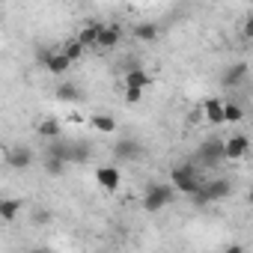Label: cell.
<instances>
[{"label": "cell", "mask_w": 253, "mask_h": 253, "mask_svg": "<svg viewBox=\"0 0 253 253\" xmlns=\"http://www.w3.org/2000/svg\"><path fill=\"white\" fill-rule=\"evenodd\" d=\"M203 182H206V179H203V170H200L194 161L176 164V167L170 170V185L176 188V194H188V197H191Z\"/></svg>", "instance_id": "6da1fadb"}, {"label": "cell", "mask_w": 253, "mask_h": 253, "mask_svg": "<svg viewBox=\"0 0 253 253\" xmlns=\"http://www.w3.org/2000/svg\"><path fill=\"white\" fill-rule=\"evenodd\" d=\"M173 200H176V188H173L170 182H149V185L143 188V200H140V206H143V211L155 214V211L173 206Z\"/></svg>", "instance_id": "7a4b0ae2"}, {"label": "cell", "mask_w": 253, "mask_h": 253, "mask_svg": "<svg viewBox=\"0 0 253 253\" xmlns=\"http://www.w3.org/2000/svg\"><path fill=\"white\" fill-rule=\"evenodd\" d=\"M229 194H232V182L220 176V179H209V182H203V185L191 194V200H194L197 209H203V206H209V203L229 200Z\"/></svg>", "instance_id": "3957f363"}, {"label": "cell", "mask_w": 253, "mask_h": 253, "mask_svg": "<svg viewBox=\"0 0 253 253\" xmlns=\"http://www.w3.org/2000/svg\"><path fill=\"white\" fill-rule=\"evenodd\" d=\"M194 164L200 170H214L223 164V140L220 137H206L197 149H194Z\"/></svg>", "instance_id": "277c9868"}, {"label": "cell", "mask_w": 253, "mask_h": 253, "mask_svg": "<svg viewBox=\"0 0 253 253\" xmlns=\"http://www.w3.org/2000/svg\"><path fill=\"white\" fill-rule=\"evenodd\" d=\"M143 155V146L137 137H116L113 140V161L116 164H131Z\"/></svg>", "instance_id": "5b68a950"}, {"label": "cell", "mask_w": 253, "mask_h": 253, "mask_svg": "<svg viewBox=\"0 0 253 253\" xmlns=\"http://www.w3.org/2000/svg\"><path fill=\"white\" fill-rule=\"evenodd\" d=\"M39 66L45 69V72H51V75H57V78H63L69 69H72V63H69V57L60 51V48H54V51H42L39 54Z\"/></svg>", "instance_id": "8992f818"}, {"label": "cell", "mask_w": 253, "mask_h": 253, "mask_svg": "<svg viewBox=\"0 0 253 253\" xmlns=\"http://www.w3.org/2000/svg\"><path fill=\"white\" fill-rule=\"evenodd\" d=\"M95 185L101 188V191H107V194H113V191H119V185H122V173H119V167L116 164H104V167H95Z\"/></svg>", "instance_id": "52a82bcc"}, {"label": "cell", "mask_w": 253, "mask_h": 253, "mask_svg": "<svg viewBox=\"0 0 253 253\" xmlns=\"http://www.w3.org/2000/svg\"><path fill=\"white\" fill-rule=\"evenodd\" d=\"M250 152V140L244 134H229L223 140V161H244Z\"/></svg>", "instance_id": "ba28073f"}, {"label": "cell", "mask_w": 253, "mask_h": 253, "mask_svg": "<svg viewBox=\"0 0 253 253\" xmlns=\"http://www.w3.org/2000/svg\"><path fill=\"white\" fill-rule=\"evenodd\" d=\"M3 161H6L12 170H27V167H33L36 152H33L30 146H12V149L3 155Z\"/></svg>", "instance_id": "9c48e42d"}, {"label": "cell", "mask_w": 253, "mask_h": 253, "mask_svg": "<svg viewBox=\"0 0 253 253\" xmlns=\"http://www.w3.org/2000/svg\"><path fill=\"white\" fill-rule=\"evenodd\" d=\"M122 42V30L116 24H98V36H95V48L101 51H110Z\"/></svg>", "instance_id": "30bf717a"}, {"label": "cell", "mask_w": 253, "mask_h": 253, "mask_svg": "<svg viewBox=\"0 0 253 253\" xmlns=\"http://www.w3.org/2000/svg\"><path fill=\"white\" fill-rule=\"evenodd\" d=\"M131 36H134L137 42H143V45H152V42H158L161 27H158L155 21H140V24H134V27H131Z\"/></svg>", "instance_id": "8fae6325"}, {"label": "cell", "mask_w": 253, "mask_h": 253, "mask_svg": "<svg viewBox=\"0 0 253 253\" xmlns=\"http://www.w3.org/2000/svg\"><path fill=\"white\" fill-rule=\"evenodd\" d=\"M247 75H250L247 63H232V66H229V69L223 72L220 84H223V86H241V84L247 81Z\"/></svg>", "instance_id": "7c38bea8"}, {"label": "cell", "mask_w": 253, "mask_h": 253, "mask_svg": "<svg viewBox=\"0 0 253 253\" xmlns=\"http://www.w3.org/2000/svg\"><path fill=\"white\" fill-rule=\"evenodd\" d=\"M54 98H57V101H63V104H75V101H81V98H84V92H81V86H78V84L63 81V84L54 89Z\"/></svg>", "instance_id": "4fadbf2b"}, {"label": "cell", "mask_w": 253, "mask_h": 253, "mask_svg": "<svg viewBox=\"0 0 253 253\" xmlns=\"http://www.w3.org/2000/svg\"><path fill=\"white\" fill-rule=\"evenodd\" d=\"M92 158V146L86 140H69V164H86Z\"/></svg>", "instance_id": "5bb4252c"}, {"label": "cell", "mask_w": 253, "mask_h": 253, "mask_svg": "<svg viewBox=\"0 0 253 253\" xmlns=\"http://www.w3.org/2000/svg\"><path fill=\"white\" fill-rule=\"evenodd\" d=\"M125 86L146 89V86H152V75H149L143 66H134V69H128V72H125Z\"/></svg>", "instance_id": "9a60e30c"}, {"label": "cell", "mask_w": 253, "mask_h": 253, "mask_svg": "<svg viewBox=\"0 0 253 253\" xmlns=\"http://www.w3.org/2000/svg\"><path fill=\"white\" fill-rule=\"evenodd\" d=\"M36 134L48 143V140H57V137H63V125L57 122V119H42V122H36Z\"/></svg>", "instance_id": "2e32d148"}, {"label": "cell", "mask_w": 253, "mask_h": 253, "mask_svg": "<svg viewBox=\"0 0 253 253\" xmlns=\"http://www.w3.org/2000/svg\"><path fill=\"white\" fill-rule=\"evenodd\" d=\"M89 125H92L98 134H116V119L110 113H92L89 116Z\"/></svg>", "instance_id": "e0dca14e"}, {"label": "cell", "mask_w": 253, "mask_h": 253, "mask_svg": "<svg viewBox=\"0 0 253 253\" xmlns=\"http://www.w3.org/2000/svg\"><path fill=\"white\" fill-rule=\"evenodd\" d=\"M203 113L211 125H223V101L220 98H206L203 101Z\"/></svg>", "instance_id": "ac0fdd59"}, {"label": "cell", "mask_w": 253, "mask_h": 253, "mask_svg": "<svg viewBox=\"0 0 253 253\" xmlns=\"http://www.w3.org/2000/svg\"><path fill=\"white\" fill-rule=\"evenodd\" d=\"M21 214V200H12V197H0V220H15Z\"/></svg>", "instance_id": "d6986e66"}, {"label": "cell", "mask_w": 253, "mask_h": 253, "mask_svg": "<svg viewBox=\"0 0 253 253\" xmlns=\"http://www.w3.org/2000/svg\"><path fill=\"white\" fill-rule=\"evenodd\" d=\"M45 155H51V158H60V161H66V164H69V140H63V137H57V140H48V149H45Z\"/></svg>", "instance_id": "ffe728a7"}, {"label": "cell", "mask_w": 253, "mask_h": 253, "mask_svg": "<svg viewBox=\"0 0 253 253\" xmlns=\"http://www.w3.org/2000/svg\"><path fill=\"white\" fill-rule=\"evenodd\" d=\"M60 51H63V54H66V57H69V63H78V60H81V57H84V54H86V48H84V45H81V42H78V39H66V42H63V48H60Z\"/></svg>", "instance_id": "44dd1931"}, {"label": "cell", "mask_w": 253, "mask_h": 253, "mask_svg": "<svg viewBox=\"0 0 253 253\" xmlns=\"http://www.w3.org/2000/svg\"><path fill=\"white\" fill-rule=\"evenodd\" d=\"M244 119V107L238 101H223V122H241Z\"/></svg>", "instance_id": "7402d4cb"}, {"label": "cell", "mask_w": 253, "mask_h": 253, "mask_svg": "<svg viewBox=\"0 0 253 253\" xmlns=\"http://www.w3.org/2000/svg\"><path fill=\"white\" fill-rule=\"evenodd\" d=\"M42 167H45V173L48 176H63L66 173V161H60V158H51V155H42Z\"/></svg>", "instance_id": "603a6c76"}, {"label": "cell", "mask_w": 253, "mask_h": 253, "mask_svg": "<svg viewBox=\"0 0 253 253\" xmlns=\"http://www.w3.org/2000/svg\"><path fill=\"white\" fill-rule=\"evenodd\" d=\"M95 36H98V24H86V27H84L75 39H78L84 48H95Z\"/></svg>", "instance_id": "cb8c5ba5"}, {"label": "cell", "mask_w": 253, "mask_h": 253, "mask_svg": "<svg viewBox=\"0 0 253 253\" xmlns=\"http://www.w3.org/2000/svg\"><path fill=\"white\" fill-rule=\"evenodd\" d=\"M143 92H146V89H137V86H125V101H128V104H137V101L143 98Z\"/></svg>", "instance_id": "d4e9b609"}, {"label": "cell", "mask_w": 253, "mask_h": 253, "mask_svg": "<svg viewBox=\"0 0 253 253\" xmlns=\"http://www.w3.org/2000/svg\"><path fill=\"white\" fill-rule=\"evenodd\" d=\"M250 36H253V21H250V18H244V27H241V39H244V42H250Z\"/></svg>", "instance_id": "484cf974"}, {"label": "cell", "mask_w": 253, "mask_h": 253, "mask_svg": "<svg viewBox=\"0 0 253 253\" xmlns=\"http://www.w3.org/2000/svg\"><path fill=\"white\" fill-rule=\"evenodd\" d=\"M33 220H36V223H48L51 214H48V211H33Z\"/></svg>", "instance_id": "4316f807"}, {"label": "cell", "mask_w": 253, "mask_h": 253, "mask_svg": "<svg viewBox=\"0 0 253 253\" xmlns=\"http://www.w3.org/2000/svg\"><path fill=\"white\" fill-rule=\"evenodd\" d=\"M0 164H3V155H0Z\"/></svg>", "instance_id": "83f0119b"}]
</instances>
